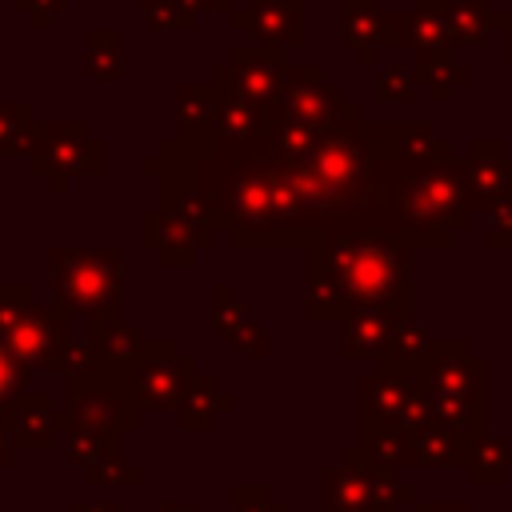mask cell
Segmentation results:
<instances>
[{"label":"cell","mask_w":512,"mask_h":512,"mask_svg":"<svg viewBox=\"0 0 512 512\" xmlns=\"http://www.w3.org/2000/svg\"><path fill=\"white\" fill-rule=\"evenodd\" d=\"M360 304H388L412 316L408 244L376 228H328L308 248V316L344 320Z\"/></svg>","instance_id":"obj_1"},{"label":"cell","mask_w":512,"mask_h":512,"mask_svg":"<svg viewBox=\"0 0 512 512\" xmlns=\"http://www.w3.org/2000/svg\"><path fill=\"white\" fill-rule=\"evenodd\" d=\"M0 344L20 360L24 372L60 368L68 352L64 308L36 304L28 288L0 284Z\"/></svg>","instance_id":"obj_2"},{"label":"cell","mask_w":512,"mask_h":512,"mask_svg":"<svg viewBox=\"0 0 512 512\" xmlns=\"http://www.w3.org/2000/svg\"><path fill=\"white\" fill-rule=\"evenodd\" d=\"M56 308L84 312L92 320H120V248H56Z\"/></svg>","instance_id":"obj_3"},{"label":"cell","mask_w":512,"mask_h":512,"mask_svg":"<svg viewBox=\"0 0 512 512\" xmlns=\"http://www.w3.org/2000/svg\"><path fill=\"white\" fill-rule=\"evenodd\" d=\"M324 492L328 512H396L400 500H412V488L400 484L396 472L368 448L344 452V460L324 472Z\"/></svg>","instance_id":"obj_4"},{"label":"cell","mask_w":512,"mask_h":512,"mask_svg":"<svg viewBox=\"0 0 512 512\" xmlns=\"http://www.w3.org/2000/svg\"><path fill=\"white\" fill-rule=\"evenodd\" d=\"M192 380H196L192 360L180 356L176 344H168V340H144L140 360L128 376L136 408H176V404H184Z\"/></svg>","instance_id":"obj_5"},{"label":"cell","mask_w":512,"mask_h":512,"mask_svg":"<svg viewBox=\"0 0 512 512\" xmlns=\"http://www.w3.org/2000/svg\"><path fill=\"white\" fill-rule=\"evenodd\" d=\"M32 168L52 176L56 188H64L68 176L76 172H100L104 144L84 132V124H36L32 144H28Z\"/></svg>","instance_id":"obj_6"},{"label":"cell","mask_w":512,"mask_h":512,"mask_svg":"<svg viewBox=\"0 0 512 512\" xmlns=\"http://www.w3.org/2000/svg\"><path fill=\"white\" fill-rule=\"evenodd\" d=\"M412 380L428 396L484 400V360L472 356L468 344H460V340H432V352Z\"/></svg>","instance_id":"obj_7"},{"label":"cell","mask_w":512,"mask_h":512,"mask_svg":"<svg viewBox=\"0 0 512 512\" xmlns=\"http://www.w3.org/2000/svg\"><path fill=\"white\" fill-rule=\"evenodd\" d=\"M228 72V84L236 88L240 100H248L260 116L276 108V100L284 96V48H264V44H252V48H236L232 52V64H224Z\"/></svg>","instance_id":"obj_8"},{"label":"cell","mask_w":512,"mask_h":512,"mask_svg":"<svg viewBox=\"0 0 512 512\" xmlns=\"http://www.w3.org/2000/svg\"><path fill=\"white\" fill-rule=\"evenodd\" d=\"M420 424V384L404 372L380 368L364 380V436L384 428H416Z\"/></svg>","instance_id":"obj_9"},{"label":"cell","mask_w":512,"mask_h":512,"mask_svg":"<svg viewBox=\"0 0 512 512\" xmlns=\"http://www.w3.org/2000/svg\"><path fill=\"white\" fill-rule=\"evenodd\" d=\"M280 108L300 116L304 124H316V128H332L336 120H344L356 104H348L340 96V88L324 84L320 68H288L284 72V96H280Z\"/></svg>","instance_id":"obj_10"},{"label":"cell","mask_w":512,"mask_h":512,"mask_svg":"<svg viewBox=\"0 0 512 512\" xmlns=\"http://www.w3.org/2000/svg\"><path fill=\"white\" fill-rule=\"evenodd\" d=\"M264 48H296L304 44V0H256L248 12L232 16Z\"/></svg>","instance_id":"obj_11"},{"label":"cell","mask_w":512,"mask_h":512,"mask_svg":"<svg viewBox=\"0 0 512 512\" xmlns=\"http://www.w3.org/2000/svg\"><path fill=\"white\" fill-rule=\"evenodd\" d=\"M400 320H408L404 312L388 308V304H360L344 316V356H384L392 332L400 328Z\"/></svg>","instance_id":"obj_12"},{"label":"cell","mask_w":512,"mask_h":512,"mask_svg":"<svg viewBox=\"0 0 512 512\" xmlns=\"http://www.w3.org/2000/svg\"><path fill=\"white\" fill-rule=\"evenodd\" d=\"M468 192L476 204H496L512 196V156L500 140H472L468 148Z\"/></svg>","instance_id":"obj_13"},{"label":"cell","mask_w":512,"mask_h":512,"mask_svg":"<svg viewBox=\"0 0 512 512\" xmlns=\"http://www.w3.org/2000/svg\"><path fill=\"white\" fill-rule=\"evenodd\" d=\"M140 332L128 328L124 320H92V332H88V356H92V368H112V372H124V384L140 360Z\"/></svg>","instance_id":"obj_14"},{"label":"cell","mask_w":512,"mask_h":512,"mask_svg":"<svg viewBox=\"0 0 512 512\" xmlns=\"http://www.w3.org/2000/svg\"><path fill=\"white\" fill-rule=\"evenodd\" d=\"M140 236H144V244L164 260V264H192V252L200 248V244H208L192 224H184L180 216H172V212H148L144 216V228H140Z\"/></svg>","instance_id":"obj_15"},{"label":"cell","mask_w":512,"mask_h":512,"mask_svg":"<svg viewBox=\"0 0 512 512\" xmlns=\"http://www.w3.org/2000/svg\"><path fill=\"white\" fill-rule=\"evenodd\" d=\"M4 432L12 440V448H44L52 440V428H56V416H52V404L48 396L32 392V396H20L4 416Z\"/></svg>","instance_id":"obj_16"},{"label":"cell","mask_w":512,"mask_h":512,"mask_svg":"<svg viewBox=\"0 0 512 512\" xmlns=\"http://www.w3.org/2000/svg\"><path fill=\"white\" fill-rule=\"evenodd\" d=\"M212 320H216V332H220L228 344H236L240 352H252V356H264V352H268L264 328H260V324L252 320V312L228 292V284L216 288V312H212Z\"/></svg>","instance_id":"obj_17"},{"label":"cell","mask_w":512,"mask_h":512,"mask_svg":"<svg viewBox=\"0 0 512 512\" xmlns=\"http://www.w3.org/2000/svg\"><path fill=\"white\" fill-rule=\"evenodd\" d=\"M340 28H344V40L360 48L364 64L376 56V44H388V12H380L376 0H344Z\"/></svg>","instance_id":"obj_18"},{"label":"cell","mask_w":512,"mask_h":512,"mask_svg":"<svg viewBox=\"0 0 512 512\" xmlns=\"http://www.w3.org/2000/svg\"><path fill=\"white\" fill-rule=\"evenodd\" d=\"M428 352H432V336H428V328H424L420 320L408 316V320H400V328L392 332V340H388V348H384V356H380V368L416 376V372L424 368Z\"/></svg>","instance_id":"obj_19"},{"label":"cell","mask_w":512,"mask_h":512,"mask_svg":"<svg viewBox=\"0 0 512 512\" xmlns=\"http://www.w3.org/2000/svg\"><path fill=\"white\" fill-rule=\"evenodd\" d=\"M472 440H476V436L456 432V428L416 424V428H412V456L424 460V464H464L468 452H472Z\"/></svg>","instance_id":"obj_20"},{"label":"cell","mask_w":512,"mask_h":512,"mask_svg":"<svg viewBox=\"0 0 512 512\" xmlns=\"http://www.w3.org/2000/svg\"><path fill=\"white\" fill-rule=\"evenodd\" d=\"M416 8H432L448 28V40H464V44H480L492 24L480 0H416Z\"/></svg>","instance_id":"obj_21"},{"label":"cell","mask_w":512,"mask_h":512,"mask_svg":"<svg viewBox=\"0 0 512 512\" xmlns=\"http://www.w3.org/2000/svg\"><path fill=\"white\" fill-rule=\"evenodd\" d=\"M468 468H472V480L476 484H504V476L512 468V448L504 440L476 436L472 440V452H468Z\"/></svg>","instance_id":"obj_22"},{"label":"cell","mask_w":512,"mask_h":512,"mask_svg":"<svg viewBox=\"0 0 512 512\" xmlns=\"http://www.w3.org/2000/svg\"><path fill=\"white\" fill-rule=\"evenodd\" d=\"M84 68L96 84L116 80L120 76V32L112 28H92L88 32V48H84Z\"/></svg>","instance_id":"obj_23"},{"label":"cell","mask_w":512,"mask_h":512,"mask_svg":"<svg viewBox=\"0 0 512 512\" xmlns=\"http://www.w3.org/2000/svg\"><path fill=\"white\" fill-rule=\"evenodd\" d=\"M224 408H228V396L216 392L212 380L196 376L192 388H188V396H184V404H180V428H188V432H192V428H208L212 416L224 412Z\"/></svg>","instance_id":"obj_24"},{"label":"cell","mask_w":512,"mask_h":512,"mask_svg":"<svg viewBox=\"0 0 512 512\" xmlns=\"http://www.w3.org/2000/svg\"><path fill=\"white\" fill-rule=\"evenodd\" d=\"M412 84H428L440 100H448V96H452V88L468 84V68L452 64L448 56H440V60H420V64L412 68Z\"/></svg>","instance_id":"obj_25"},{"label":"cell","mask_w":512,"mask_h":512,"mask_svg":"<svg viewBox=\"0 0 512 512\" xmlns=\"http://www.w3.org/2000/svg\"><path fill=\"white\" fill-rule=\"evenodd\" d=\"M32 108L28 104H0V156L32 144Z\"/></svg>","instance_id":"obj_26"},{"label":"cell","mask_w":512,"mask_h":512,"mask_svg":"<svg viewBox=\"0 0 512 512\" xmlns=\"http://www.w3.org/2000/svg\"><path fill=\"white\" fill-rule=\"evenodd\" d=\"M140 8L152 28H192L196 24V12L184 0H140Z\"/></svg>","instance_id":"obj_27"},{"label":"cell","mask_w":512,"mask_h":512,"mask_svg":"<svg viewBox=\"0 0 512 512\" xmlns=\"http://www.w3.org/2000/svg\"><path fill=\"white\" fill-rule=\"evenodd\" d=\"M24 368H20V360L0 344V416L20 400V384H24Z\"/></svg>","instance_id":"obj_28"},{"label":"cell","mask_w":512,"mask_h":512,"mask_svg":"<svg viewBox=\"0 0 512 512\" xmlns=\"http://www.w3.org/2000/svg\"><path fill=\"white\" fill-rule=\"evenodd\" d=\"M488 240L492 244H512V196L496 200L488 208Z\"/></svg>","instance_id":"obj_29"},{"label":"cell","mask_w":512,"mask_h":512,"mask_svg":"<svg viewBox=\"0 0 512 512\" xmlns=\"http://www.w3.org/2000/svg\"><path fill=\"white\" fill-rule=\"evenodd\" d=\"M232 504L236 512H284L264 488H232Z\"/></svg>","instance_id":"obj_30"},{"label":"cell","mask_w":512,"mask_h":512,"mask_svg":"<svg viewBox=\"0 0 512 512\" xmlns=\"http://www.w3.org/2000/svg\"><path fill=\"white\" fill-rule=\"evenodd\" d=\"M380 100H412V76L400 68H384L380 76Z\"/></svg>","instance_id":"obj_31"},{"label":"cell","mask_w":512,"mask_h":512,"mask_svg":"<svg viewBox=\"0 0 512 512\" xmlns=\"http://www.w3.org/2000/svg\"><path fill=\"white\" fill-rule=\"evenodd\" d=\"M16 8H20V12H28L36 28H44V24L64 8V0H16Z\"/></svg>","instance_id":"obj_32"},{"label":"cell","mask_w":512,"mask_h":512,"mask_svg":"<svg viewBox=\"0 0 512 512\" xmlns=\"http://www.w3.org/2000/svg\"><path fill=\"white\" fill-rule=\"evenodd\" d=\"M184 4H188L192 12H204V8H212V12H224L232 0H184Z\"/></svg>","instance_id":"obj_33"},{"label":"cell","mask_w":512,"mask_h":512,"mask_svg":"<svg viewBox=\"0 0 512 512\" xmlns=\"http://www.w3.org/2000/svg\"><path fill=\"white\" fill-rule=\"evenodd\" d=\"M492 20H496V24L504 28V36H508V52H504V56H508V64H512V12H500V16H492Z\"/></svg>","instance_id":"obj_34"},{"label":"cell","mask_w":512,"mask_h":512,"mask_svg":"<svg viewBox=\"0 0 512 512\" xmlns=\"http://www.w3.org/2000/svg\"><path fill=\"white\" fill-rule=\"evenodd\" d=\"M8 456H12V440H8V432H4V420H0V468L8 464Z\"/></svg>","instance_id":"obj_35"},{"label":"cell","mask_w":512,"mask_h":512,"mask_svg":"<svg viewBox=\"0 0 512 512\" xmlns=\"http://www.w3.org/2000/svg\"><path fill=\"white\" fill-rule=\"evenodd\" d=\"M416 512H468L464 504H420Z\"/></svg>","instance_id":"obj_36"},{"label":"cell","mask_w":512,"mask_h":512,"mask_svg":"<svg viewBox=\"0 0 512 512\" xmlns=\"http://www.w3.org/2000/svg\"><path fill=\"white\" fill-rule=\"evenodd\" d=\"M68 512H120V508H116V504H100V508H80V504H72Z\"/></svg>","instance_id":"obj_37"},{"label":"cell","mask_w":512,"mask_h":512,"mask_svg":"<svg viewBox=\"0 0 512 512\" xmlns=\"http://www.w3.org/2000/svg\"><path fill=\"white\" fill-rule=\"evenodd\" d=\"M160 512H188V508H184V504H164Z\"/></svg>","instance_id":"obj_38"}]
</instances>
